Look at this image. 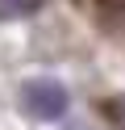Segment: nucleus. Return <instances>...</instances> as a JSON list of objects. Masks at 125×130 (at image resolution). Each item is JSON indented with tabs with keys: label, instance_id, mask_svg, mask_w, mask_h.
Wrapping results in <instances>:
<instances>
[{
	"label": "nucleus",
	"instance_id": "2",
	"mask_svg": "<svg viewBox=\"0 0 125 130\" xmlns=\"http://www.w3.org/2000/svg\"><path fill=\"white\" fill-rule=\"evenodd\" d=\"M42 9V0H0V21H17Z\"/></svg>",
	"mask_w": 125,
	"mask_h": 130
},
{
	"label": "nucleus",
	"instance_id": "1",
	"mask_svg": "<svg viewBox=\"0 0 125 130\" xmlns=\"http://www.w3.org/2000/svg\"><path fill=\"white\" fill-rule=\"evenodd\" d=\"M21 109L29 118H38V122H58L71 109V92L58 80H29L21 88Z\"/></svg>",
	"mask_w": 125,
	"mask_h": 130
}]
</instances>
